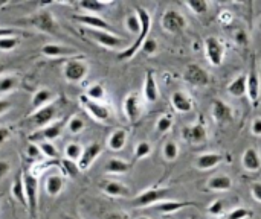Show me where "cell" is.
I'll return each instance as SVG.
<instances>
[{"mask_svg":"<svg viewBox=\"0 0 261 219\" xmlns=\"http://www.w3.org/2000/svg\"><path fill=\"white\" fill-rule=\"evenodd\" d=\"M63 127H64V122L50 123V125H47V127L41 131V134H43V137L46 139V142L57 140V139L61 136V133H63Z\"/></svg>","mask_w":261,"mask_h":219,"instance_id":"31","label":"cell"},{"mask_svg":"<svg viewBox=\"0 0 261 219\" xmlns=\"http://www.w3.org/2000/svg\"><path fill=\"white\" fill-rule=\"evenodd\" d=\"M251 134L255 137H261V117H255L251 122Z\"/></svg>","mask_w":261,"mask_h":219,"instance_id":"52","label":"cell"},{"mask_svg":"<svg viewBox=\"0 0 261 219\" xmlns=\"http://www.w3.org/2000/svg\"><path fill=\"white\" fill-rule=\"evenodd\" d=\"M158 49H159V44H158V40L156 38H147L145 41H144V44H142V47H141V50L145 53V55H153V53H156L158 52Z\"/></svg>","mask_w":261,"mask_h":219,"instance_id":"45","label":"cell"},{"mask_svg":"<svg viewBox=\"0 0 261 219\" xmlns=\"http://www.w3.org/2000/svg\"><path fill=\"white\" fill-rule=\"evenodd\" d=\"M161 26L165 32L171 34V35H179L182 34L187 26H188V18L184 15V12H180L176 8H170L162 14L161 18Z\"/></svg>","mask_w":261,"mask_h":219,"instance_id":"2","label":"cell"},{"mask_svg":"<svg viewBox=\"0 0 261 219\" xmlns=\"http://www.w3.org/2000/svg\"><path fill=\"white\" fill-rule=\"evenodd\" d=\"M18 30L12 29V27H0V40L2 38H11V37H17Z\"/></svg>","mask_w":261,"mask_h":219,"instance_id":"54","label":"cell"},{"mask_svg":"<svg viewBox=\"0 0 261 219\" xmlns=\"http://www.w3.org/2000/svg\"><path fill=\"white\" fill-rule=\"evenodd\" d=\"M260 93H261V79L257 70V64H255V58L252 56L251 59V69L248 73V96L249 101L254 107H258L260 104Z\"/></svg>","mask_w":261,"mask_h":219,"instance_id":"11","label":"cell"},{"mask_svg":"<svg viewBox=\"0 0 261 219\" xmlns=\"http://www.w3.org/2000/svg\"><path fill=\"white\" fill-rule=\"evenodd\" d=\"M31 26L37 27L38 30L44 32V34H49V35H60V30H58V23L57 20L54 18L52 12L49 11H40L37 14H34L31 18L26 20Z\"/></svg>","mask_w":261,"mask_h":219,"instance_id":"5","label":"cell"},{"mask_svg":"<svg viewBox=\"0 0 261 219\" xmlns=\"http://www.w3.org/2000/svg\"><path fill=\"white\" fill-rule=\"evenodd\" d=\"M197 206H199V204L194 203V201H180V200H177V201H168V200H165V201L156 204V206H154V210L159 212V213H164V215H170V213L179 212V210H182V209H187V207H197Z\"/></svg>","mask_w":261,"mask_h":219,"instance_id":"23","label":"cell"},{"mask_svg":"<svg viewBox=\"0 0 261 219\" xmlns=\"http://www.w3.org/2000/svg\"><path fill=\"white\" fill-rule=\"evenodd\" d=\"M125 26H127V29H128L132 34L139 35V34H141V20H139L138 14H130V15H127V18H125Z\"/></svg>","mask_w":261,"mask_h":219,"instance_id":"42","label":"cell"},{"mask_svg":"<svg viewBox=\"0 0 261 219\" xmlns=\"http://www.w3.org/2000/svg\"><path fill=\"white\" fill-rule=\"evenodd\" d=\"M187 6L196 14V15H205L210 9V5L208 2L205 0H188L187 2Z\"/></svg>","mask_w":261,"mask_h":219,"instance_id":"40","label":"cell"},{"mask_svg":"<svg viewBox=\"0 0 261 219\" xmlns=\"http://www.w3.org/2000/svg\"><path fill=\"white\" fill-rule=\"evenodd\" d=\"M102 219H127V216L119 212H112V213H107Z\"/></svg>","mask_w":261,"mask_h":219,"instance_id":"58","label":"cell"},{"mask_svg":"<svg viewBox=\"0 0 261 219\" xmlns=\"http://www.w3.org/2000/svg\"><path fill=\"white\" fill-rule=\"evenodd\" d=\"M219 20L223 23V24H231L232 21H234V14L232 12H229V11H222L220 14H219Z\"/></svg>","mask_w":261,"mask_h":219,"instance_id":"53","label":"cell"},{"mask_svg":"<svg viewBox=\"0 0 261 219\" xmlns=\"http://www.w3.org/2000/svg\"><path fill=\"white\" fill-rule=\"evenodd\" d=\"M179 152H180L179 145H177L174 140H167V142L164 143L162 155H164V159H165L167 162H174V160H177Z\"/></svg>","mask_w":261,"mask_h":219,"instance_id":"32","label":"cell"},{"mask_svg":"<svg viewBox=\"0 0 261 219\" xmlns=\"http://www.w3.org/2000/svg\"><path fill=\"white\" fill-rule=\"evenodd\" d=\"M11 107H12V104H11L9 101H6V99H0V116L6 114V113L11 110Z\"/></svg>","mask_w":261,"mask_h":219,"instance_id":"57","label":"cell"},{"mask_svg":"<svg viewBox=\"0 0 261 219\" xmlns=\"http://www.w3.org/2000/svg\"><path fill=\"white\" fill-rule=\"evenodd\" d=\"M26 155L29 159H41L43 154L40 151V146L38 145H34V143H29L28 148H26Z\"/></svg>","mask_w":261,"mask_h":219,"instance_id":"50","label":"cell"},{"mask_svg":"<svg viewBox=\"0 0 261 219\" xmlns=\"http://www.w3.org/2000/svg\"><path fill=\"white\" fill-rule=\"evenodd\" d=\"M98 44L109 47V49H118L125 46V38L115 35L113 32H107V30H95V29H87L86 30Z\"/></svg>","mask_w":261,"mask_h":219,"instance_id":"12","label":"cell"},{"mask_svg":"<svg viewBox=\"0 0 261 219\" xmlns=\"http://www.w3.org/2000/svg\"><path fill=\"white\" fill-rule=\"evenodd\" d=\"M41 53L47 58H64V56H75L78 55L76 49L73 47H67L63 44H57V43H47L41 47Z\"/></svg>","mask_w":261,"mask_h":219,"instance_id":"20","label":"cell"},{"mask_svg":"<svg viewBox=\"0 0 261 219\" xmlns=\"http://www.w3.org/2000/svg\"><path fill=\"white\" fill-rule=\"evenodd\" d=\"M38 146H40V151L44 157H47V159H57L58 157V151L50 142H43Z\"/></svg>","mask_w":261,"mask_h":219,"instance_id":"46","label":"cell"},{"mask_svg":"<svg viewBox=\"0 0 261 219\" xmlns=\"http://www.w3.org/2000/svg\"><path fill=\"white\" fill-rule=\"evenodd\" d=\"M211 114L214 117V120L220 125H226V123H231L234 122L236 119V114H234V108L222 101V99H214L213 104H211Z\"/></svg>","mask_w":261,"mask_h":219,"instance_id":"13","label":"cell"},{"mask_svg":"<svg viewBox=\"0 0 261 219\" xmlns=\"http://www.w3.org/2000/svg\"><path fill=\"white\" fill-rule=\"evenodd\" d=\"M63 219H76V218H73V216H69V215H64V216H63Z\"/></svg>","mask_w":261,"mask_h":219,"instance_id":"60","label":"cell"},{"mask_svg":"<svg viewBox=\"0 0 261 219\" xmlns=\"http://www.w3.org/2000/svg\"><path fill=\"white\" fill-rule=\"evenodd\" d=\"M106 5L107 3H104V2H98V0H84V2H80V8H83L86 12H89V14H98V12H101L104 8H106Z\"/></svg>","mask_w":261,"mask_h":219,"instance_id":"36","label":"cell"},{"mask_svg":"<svg viewBox=\"0 0 261 219\" xmlns=\"http://www.w3.org/2000/svg\"><path fill=\"white\" fill-rule=\"evenodd\" d=\"M64 180L58 174H52L44 180V191L49 197H57L63 192Z\"/></svg>","mask_w":261,"mask_h":219,"instance_id":"29","label":"cell"},{"mask_svg":"<svg viewBox=\"0 0 261 219\" xmlns=\"http://www.w3.org/2000/svg\"><path fill=\"white\" fill-rule=\"evenodd\" d=\"M124 114L128 119L130 123H135L141 114H142V104H141V98L136 91H132L130 95L125 96L124 99Z\"/></svg>","mask_w":261,"mask_h":219,"instance_id":"14","label":"cell"},{"mask_svg":"<svg viewBox=\"0 0 261 219\" xmlns=\"http://www.w3.org/2000/svg\"><path fill=\"white\" fill-rule=\"evenodd\" d=\"M80 102H81V105L86 108V111H87L95 120H98V122H101V123H106V122L110 120V116H112V114H110L109 107L102 105L101 102L90 101L86 95H81V96H80Z\"/></svg>","mask_w":261,"mask_h":219,"instance_id":"10","label":"cell"},{"mask_svg":"<svg viewBox=\"0 0 261 219\" xmlns=\"http://www.w3.org/2000/svg\"><path fill=\"white\" fill-rule=\"evenodd\" d=\"M208 191L211 192H228L229 189H232V178L229 175H214L208 180L206 183Z\"/></svg>","mask_w":261,"mask_h":219,"instance_id":"27","label":"cell"},{"mask_svg":"<svg viewBox=\"0 0 261 219\" xmlns=\"http://www.w3.org/2000/svg\"><path fill=\"white\" fill-rule=\"evenodd\" d=\"M242 165L245 168V171L248 172H260L261 171V154L260 151L255 146L248 148L243 155H242Z\"/></svg>","mask_w":261,"mask_h":219,"instance_id":"19","label":"cell"},{"mask_svg":"<svg viewBox=\"0 0 261 219\" xmlns=\"http://www.w3.org/2000/svg\"><path fill=\"white\" fill-rule=\"evenodd\" d=\"M63 168H64V171H66V174L67 175H70V177H76L78 175V172H80V168H78V163H75V162H70V160H63Z\"/></svg>","mask_w":261,"mask_h":219,"instance_id":"48","label":"cell"},{"mask_svg":"<svg viewBox=\"0 0 261 219\" xmlns=\"http://www.w3.org/2000/svg\"><path fill=\"white\" fill-rule=\"evenodd\" d=\"M236 41H237L239 46L246 47L249 44V35H248V32L245 29H237V32H236Z\"/></svg>","mask_w":261,"mask_h":219,"instance_id":"49","label":"cell"},{"mask_svg":"<svg viewBox=\"0 0 261 219\" xmlns=\"http://www.w3.org/2000/svg\"><path fill=\"white\" fill-rule=\"evenodd\" d=\"M3 70H5V66H3V64H2V62H0V75H2V73H3Z\"/></svg>","mask_w":261,"mask_h":219,"instance_id":"59","label":"cell"},{"mask_svg":"<svg viewBox=\"0 0 261 219\" xmlns=\"http://www.w3.org/2000/svg\"><path fill=\"white\" fill-rule=\"evenodd\" d=\"M101 152H102V145L98 142L89 143L86 148H83V155L78 162L80 171H87L95 163V160L101 155Z\"/></svg>","mask_w":261,"mask_h":219,"instance_id":"15","label":"cell"},{"mask_svg":"<svg viewBox=\"0 0 261 219\" xmlns=\"http://www.w3.org/2000/svg\"><path fill=\"white\" fill-rule=\"evenodd\" d=\"M55 116H57V108H55V105L49 104V105L34 111V114L31 116V122L35 127H44L46 128L47 125H50V122L55 119Z\"/></svg>","mask_w":261,"mask_h":219,"instance_id":"21","label":"cell"},{"mask_svg":"<svg viewBox=\"0 0 261 219\" xmlns=\"http://www.w3.org/2000/svg\"><path fill=\"white\" fill-rule=\"evenodd\" d=\"M203 49H205V55H206L210 64H213L216 67L223 64V59L226 56V46L220 38H217L214 35L206 37L203 41Z\"/></svg>","mask_w":261,"mask_h":219,"instance_id":"4","label":"cell"},{"mask_svg":"<svg viewBox=\"0 0 261 219\" xmlns=\"http://www.w3.org/2000/svg\"><path fill=\"white\" fill-rule=\"evenodd\" d=\"M64 155L70 162H80V159L83 155V146L78 143H69L64 149Z\"/></svg>","mask_w":261,"mask_h":219,"instance_id":"37","label":"cell"},{"mask_svg":"<svg viewBox=\"0 0 261 219\" xmlns=\"http://www.w3.org/2000/svg\"><path fill=\"white\" fill-rule=\"evenodd\" d=\"M182 139L191 145H202L208 139V128L203 120L182 128Z\"/></svg>","mask_w":261,"mask_h":219,"instance_id":"9","label":"cell"},{"mask_svg":"<svg viewBox=\"0 0 261 219\" xmlns=\"http://www.w3.org/2000/svg\"><path fill=\"white\" fill-rule=\"evenodd\" d=\"M127 139H128V133L124 128H118L109 136L107 146H109L110 151H115V152L122 151L125 148V145H127Z\"/></svg>","mask_w":261,"mask_h":219,"instance_id":"26","label":"cell"},{"mask_svg":"<svg viewBox=\"0 0 261 219\" xmlns=\"http://www.w3.org/2000/svg\"><path fill=\"white\" fill-rule=\"evenodd\" d=\"M11 172V163L6 160H0V180H3Z\"/></svg>","mask_w":261,"mask_h":219,"instance_id":"55","label":"cell"},{"mask_svg":"<svg viewBox=\"0 0 261 219\" xmlns=\"http://www.w3.org/2000/svg\"><path fill=\"white\" fill-rule=\"evenodd\" d=\"M258 29L261 30V17H260V20H258Z\"/></svg>","mask_w":261,"mask_h":219,"instance_id":"61","label":"cell"},{"mask_svg":"<svg viewBox=\"0 0 261 219\" xmlns=\"http://www.w3.org/2000/svg\"><path fill=\"white\" fill-rule=\"evenodd\" d=\"M170 102H171V107L177 111V113H190L193 111L194 108V101L193 98L184 91V90H176L171 98H170Z\"/></svg>","mask_w":261,"mask_h":219,"instance_id":"17","label":"cell"},{"mask_svg":"<svg viewBox=\"0 0 261 219\" xmlns=\"http://www.w3.org/2000/svg\"><path fill=\"white\" fill-rule=\"evenodd\" d=\"M0 200H2V198H0Z\"/></svg>","mask_w":261,"mask_h":219,"instance_id":"63","label":"cell"},{"mask_svg":"<svg viewBox=\"0 0 261 219\" xmlns=\"http://www.w3.org/2000/svg\"><path fill=\"white\" fill-rule=\"evenodd\" d=\"M138 219H150V218H147V216H139Z\"/></svg>","mask_w":261,"mask_h":219,"instance_id":"62","label":"cell"},{"mask_svg":"<svg viewBox=\"0 0 261 219\" xmlns=\"http://www.w3.org/2000/svg\"><path fill=\"white\" fill-rule=\"evenodd\" d=\"M225 160H226V157L223 154H219V152H203V154H200L196 159L194 166L199 171H211V169L217 168L220 163H223Z\"/></svg>","mask_w":261,"mask_h":219,"instance_id":"16","label":"cell"},{"mask_svg":"<svg viewBox=\"0 0 261 219\" xmlns=\"http://www.w3.org/2000/svg\"><path fill=\"white\" fill-rule=\"evenodd\" d=\"M99 187H101V191H102L106 195H109V197L127 198V197L132 195V191H130L125 184H122V183H119V181H115V180L102 181V183L99 184Z\"/></svg>","mask_w":261,"mask_h":219,"instance_id":"22","label":"cell"},{"mask_svg":"<svg viewBox=\"0 0 261 219\" xmlns=\"http://www.w3.org/2000/svg\"><path fill=\"white\" fill-rule=\"evenodd\" d=\"M133 168V163L125 162L122 159H109V162L104 165V171L110 175H124L127 172H130V169Z\"/></svg>","mask_w":261,"mask_h":219,"instance_id":"25","label":"cell"},{"mask_svg":"<svg viewBox=\"0 0 261 219\" xmlns=\"http://www.w3.org/2000/svg\"><path fill=\"white\" fill-rule=\"evenodd\" d=\"M87 73H89V67L80 58H72V59L66 61L63 66V75H64L66 81L72 82V84H78L83 79H86Z\"/></svg>","mask_w":261,"mask_h":219,"instance_id":"7","label":"cell"},{"mask_svg":"<svg viewBox=\"0 0 261 219\" xmlns=\"http://www.w3.org/2000/svg\"><path fill=\"white\" fill-rule=\"evenodd\" d=\"M206 210H208V213H210L211 216L219 218V216H222V215L228 210V204H226V201H225L223 198H219V200L213 201V203L208 206Z\"/></svg>","mask_w":261,"mask_h":219,"instance_id":"35","label":"cell"},{"mask_svg":"<svg viewBox=\"0 0 261 219\" xmlns=\"http://www.w3.org/2000/svg\"><path fill=\"white\" fill-rule=\"evenodd\" d=\"M18 87V78L11 75V76H3L0 78V93H9Z\"/></svg>","mask_w":261,"mask_h":219,"instance_id":"38","label":"cell"},{"mask_svg":"<svg viewBox=\"0 0 261 219\" xmlns=\"http://www.w3.org/2000/svg\"><path fill=\"white\" fill-rule=\"evenodd\" d=\"M23 186H24V197H26V204L28 210L32 218L37 216V209H38V180L31 175V174H23L21 175Z\"/></svg>","mask_w":261,"mask_h":219,"instance_id":"6","label":"cell"},{"mask_svg":"<svg viewBox=\"0 0 261 219\" xmlns=\"http://www.w3.org/2000/svg\"><path fill=\"white\" fill-rule=\"evenodd\" d=\"M249 191H251V197L261 204V181H254L251 183L249 186Z\"/></svg>","mask_w":261,"mask_h":219,"instance_id":"51","label":"cell"},{"mask_svg":"<svg viewBox=\"0 0 261 219\" xmlns=\"http://www.w3.org/2000/svg\"><path fill=\"white\" fill-rule=\"evenodd\" d=\"M252 212L246 207H234L229 213H228V219H249L252 218Z\"/></svg>","mask_w":261,"mask_h":219,"instance_id":"43","label":"cell"},{"mask_svg":"<svg viewBox=\"0 0 261 219\" xmlns=\"http://www.w3.org/2000/svg\"><path fill=\"white\" fill-rule=\"evenodd\" d=\"M171 128H173V119H171V116L164 114V116H161V117L158 119V122H156V131H158L159 134H165V133H168Z\"/></svg>","mask_w":261,"mask_h":219,"instance_id":"41","label":"cell"},{"mask_svg":"<svg viewBox=\"0 0 261 219\" xmlns=\"http://www.w3.org/2000/svg\"><path fill=\"white\" fill-rule=\"evenodd\" d=\"M67 130H69V133H72V134H80V133L84 130V120H83L80 116H75V117L69 119V122H67Z\"/></svg>","mask_w":261,"mask_h":219,"instance_id":"44","label":"cell"},{"mask_svg":"<svg viewBox=\"0 0 261 219\" xmlns=\"http://www.w3.org/2000/svg\"><path fill=\"white\" fill-rule=\"evenodd\" d=\"M11 137V130L8 127L0 125V145H3Z\"/></svg>","mask_w":261,"mask_h":219,"instance_id":"56","label":"cell"},{"mask_svg":"<svg viewBox=\"0 0 261 219\" xmlns=\"http://www.w3.org/2000/svg\"><path fill=\"white\" fill-rule=\"evenodd\" d=\"M153 151V146L150 142H139L136 146H135V160H142V159H147Z\"/></svg>","mask_w":261,"mask_h":219,"instance_id":"39","label":"cell"},{"mask_svg":"<svg viewBox=\"0 0 261 219\" xmlns=\"http://www.w3.org/2000/svg\"><path fill=\"white\" fill-rule=\"evenodd\" d=\"M52 99H54V93H52L49 88H41V90H38V91L34 95L32 102H31V107L37 111V110H40V108L49 105Z\"/></svg>","mask_w":261,"mask_h":219,"instance_id":"30","label":"cell"},{"mask_svg":"<svg viewBox=\"0 0 261 219\" xmlns=\"http://www.w3.org/2000/svg\"><path fill=\"white\" fill-rule=\"evenodd\" d=\"M136 14H138L139 20H141V34L135 38V41L132 43V46H128L127 49H124L118 55L119 59H130V58H133L138 53V50L142 47L144 41L148 38V32H150L151 21H153L151 20V14L145 8H142V6H136Z\"/></svg>","mask_w":261,"mask_h":219,"instance_id":"1","label":"cell"},{"mask_svg":"<svg viewBox=\"0 0 261 219\" xmlns=\"http://www.w3.org/2000/svg\"><path fill=\"white\" fill-rule=\"evenodd\" d=\"M144 99L150 104H154L159 99V88H158V82L154 78V73L151 70H148L145 73V79H144Z\"/></svg>","mask_w":261,"mask_h":219,"instance_id":"24","label":"cell"},{"mask_svg":"<svg viewBox=\"0 0 261 219\" xmlns=\"http://www.w3.org/2000/svg\"><path fill=\"white\" fill-rule=\"evenodd\" d=\"M170 189L168 187H159V186H153L145 189L144 192H141L138 197H135V200L132 201L133 207H150V206H156L162 201H165V198L168 197Z\"/></svg>","mask_w":261,"mask_h":219,"instance_id":"3","label":"cell"},{"mask_svg":"<svg viewBox=\"0 0 261 219\" xmlns=\"http://www.w3.org/2000/svg\"><path fill=\"white\" fill-rule=\"evenodd\" d=\"M184 78L190 85L199 87V88H205L211 84V75L208 73V70H205L202 66L194 64V62L188 64V67L185 69Z\"/></svg>","mask_w":261,"mask_h":219,"instance_id":"8","label":"cell"},{"mask_svg":"<svg viewBox=\"0 0 261 219\" xmlns=\"http://www.w3.org/2000/svg\"><path fill=\"white\" fill-rule=\"evenodd\" d=\"M228 93L234 98H242L248 95V75H239L228 84Z\"/></svg>","mask_w":261,"mask_h":219,"instance_id":"28","label":"cell"},{"mask_svg":"<svg viewBox=\"0 0 261 219\" xmlns=\"http://www.w3.org/2000/svg\"><path fill=\"white\" fill-rule=\"evenodd\" d=\"M18 38L17 37H11V38H2L0 40V50L2 52H11L18 46Z\"/></svg>","mask_w":261,"mask_h":219,"instance_id":"47","label":"cell"},{"mask_svg":"<svg viewBox=\"0 0 261 219\" xmlns=\"http://www.w3.org/2000/svg\"><path fill=\"white\" fill-rule=\"evenodd\" d=\"M86 96L90 99V101H95V102H99L106 98V88L102 84H92L87 90H86Z\"/></svg>","mask_w":261,"mask_h":219,"instance_id":"34","label":"cell"},{"mask_svg":"<svg viewBox=\"0 0 261 219\" xmlns=\"http://www.w3.org/2000/svg\"><path fill=\"white\" fill-rule=\"evenodd\" d=\"M73 18H75L76 21H80L81 24H84L87 29L112 32L110 24H109L102 17H99V15H95V14H78V15H73Z\"/></svg>","mask_w":261,"mask_h":219,"instance_id":"18","label":"cell"},{"mask_svg":"<svg viewBox=\"0 0 261 219\" xmlns=\"http://www.w3.org/2000/svg\"><path fill=\"white\" fill-rule=\"evenodd\" d=\"M11 194H12V197L17 200L18 204L28 207V204H26V197H24V186H23L21 177H17V178L14 180V184H12V187H11Z\"/></svg>","mask_w":261,"mask_h":219,"instance_id":"33","label":"cell"}]
</instances>
